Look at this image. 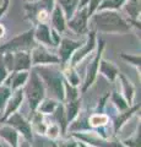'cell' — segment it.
<instances>
[{
  "instance_id": "cell-19",
  "label": "cell",
  "mask_w": 141,
  "mask_h": 147,
  "mask_svg": "<svg viewBox=\"0 0 141 147\" xmlns=\"http://www.w3.org/2000/svg\"><path fill=\"white\" fill-rule=\"evenodd\" d=\"M128 11L131 13L133 17H136L138 16V12H139V5L136 3V0H131V3L128 5Z\"/></svg>"
},
{
  "instance_id": "cell-5",
  "label": "cell",
  "mask_w": 141,
  "mask_h": 147,
  "mask_svg": "<svg viewBox=\"0 0 141 147\" xmlns=\"http://www.w3.org/2000/svg\"><path fill=\"white\" fill-rule=\"evenodd\" d=\"M86 22H87V10H82L74 21L70 22V27L77 33H82L86 31Z\"/></svg>"
},
{
  "instance_id": "cell-32",
  "label": "cell",
  "mask_w": 141,
  "mask_h": 147,
  "mask_svg": "<svg viewBox=\"0 0 141 147\" xmlns=\"http://www.w3.org/2000/svg\"><path fill=\"white\" fill-rule=\"evenodd\" d=\"M21 147H28V146H27V144H24V145H22Z\"/></svg>"
},
{
  "instance_id": "cell-10",
  "label": "cell",
  "mask_w": 141,
  "mask_h": 147,
  "mask_svg": "<svg viewBox=\"0 0 141 147\" xmlns=\"http://www.w3.org/2000/svg\"><path fill=\"white\" fill-rule=\"evenodd\" d=\"M99 57H101V50L97 55V58L93 60V63L91 64V66L88 67V74H87V80H86V85H85V88L91 85V82L93 81L94 79V75H96V71H97V67H98V63H99Z\"/></svg>"
},
{
  "instance_id": "cell-12",
  "label": "cell",
  "mask_w": 141,
  "mask_h": 147,
  "mask_svg": "<svg viewBox=\"0 0 141 147\" xmlns=\"http://www.w3.org/2000/svg\"><path fill=\"white\" fill-rule=\"evenodd\" d=\"M0 135L5 137V139H6L9 142H10L12 146H16L17 135H16V132L13 131V130H11L10 127H7V126H5V127H0Z\"/></svg>"
},
{
  "instance_id": "cell-22",
  "label": "cell",
  "mask_w": 141,
  "mask_h": 147,
  "mask_svg": "<svg viewBox=\"0 0 141 147\" xmlns=\"http://www.w3.org/2000/svg\"><path fill=\"white\" fill-rule=\"evenodd\" d=\"M107 121V118L104 115H94L91 118V123L93 124V125H99V124H104Z\"/></svg>"
},
{
  "instance_id": "cell-15",
  "label": "cell",
  "mask_w": 141,
  "mask_h": 147,
  "mask_svg": "<svg viewBox=\"0 0 141 147\" xmlns=\"http://www.w3.org/2000/svg\"><path fill=\"white\" fill-rule=\"evenodd\" d=\"M102 72L106 74L109 79H114L115 74H117V69L112 65V64H108L107 61H102Z\"/></svg>"
},
{
  "instance_id": "cell-13",
  "label": "cell",
  "mask_w": 141,
  "mask_h": 147,
  "mask_svg": "<svg viewBox=\"0 0 141 147\" xmlns=\"http://www.w3.org/2000/svg\"><path fill=\"white\" fill-rule=\"evenodd\" d=\"M93 44H94V34L91 33V34H90V40H88V43L86 44V47H85L82 50H79V52H77V54L75 55V58H74V60H72V61L76 63L77 60H80V59L82 58L85 54H87L90 50L93 48Z\"/></svg>"
},
{
  "instance_id": "cell-23",
  "label": "cell",
  "mask_w": 141,
  "mask_h": 147,
  "mask_svg": "<svg viewBox=\"0 0 141 147\" xmlns=\"http://www.w3.org/2000/svg\"><path fill=\"white\" fill-rule=\"evenodd\" d=\"M77 108H79V103L77 102H71L69 104V114H67V115H69V119L74 118V115L77 112Z\"/></svg>"
},
{
  "instance_id": "cell-31",
  "label": "cell",
  "mask_w": 141,
  "mask_h": 147,
  "mask_svg": "<svg viewBox=\"0 0 141 147\" xmlns=\"http://www.w3.org/2000/svg\"><path fill=\"white\" fill-rule=\"evenodd\" d=\"M90 0H81V4H80V6H85L86 5V3H88Z\"/></svg>"
},
{
  "instance_id": "cell-8",
  "label": "cell",
  "mask_w": 141,
  "mask_h": 147,
  "mask_svg": "<svg viewBox=\"0 0 141 147\" xmlns=\"http://www.w3.org/2000/svg\"><path fill=\"white\" fill-rule=\"evenodd\" d=\"M33 61L36 64L38 63H57L58 59L55 57H52L51 54H48L47 52H44L43 49H36L33 53Z\"/></svg>"
},
{
  "instance_id": "cell-26",
  "label": "cell",
  "mask_w": 141,
  "mask_h": 147,
  "mask_svg": "<svg viewBox=\"0 0 141 147\" xmlns=\"http://www.w3.org/2000/svg\"><path fill=\"white\" fill-rule=\"evenodd\" d=\"M54 102H45V104L42 107V110L43 112H51V110L54 108Z\"/></svg>"
},
{
  "instance_id": "cell-24",
  "label": "cell",
  "mask_w": 141,
  "mask_h": 147,
  "mask_svg": "<svg viewBox=\"0 0 141 147\" xmlns=\"http://www.w3.org/2000/svg\"><path fill=\"white\" fill-rule=\"evenodd\" d=\"M6 76V70H5V66H4V61L1 57H0V82H1Z\"/></svg>"
},
{
  "instance_id": "cell-28",
  "label": "cell",
  "mask_w": 141,
  "mask_h": 147,
  "mask_svg": "<svg viewBox=\"0 0 141 147\" xmlns=\"http://www.w3.org/2000/svg\"><path fill=\"white\" fill-rule=\"evenodd\" d=\"M114 99L117 100V104H118V105H119V107H120L121 109H124V108H126V104H125V103H124V102H123V100L120 99V97H119V98H118V96H117V94L114 96Z\"/></svg>"
},
{
  "instance_id": "cell-18",
  "label": "cell",
  "mask_w": 141,
  "mask_h": 147,
  "mask_svg": "<svg viewBox=\"0 0 141 147\" xmlns=\"http://www.w3.org/2000/svg\"><path fill=\"white\" fill-rule=\"evenodd\" d=\"M124 1L125 0H106L101 5V7H119Z\"/></svg>"
},
{
  "instance_id": "cell-2",
  "label": "cell",
  "mask_w": 141,
  "mask_h": 147,
  "mask_svg": "<svg viewBox=\"0 0 141 147\" xmlns=\"http://www.w3.org/2000/svg\"><path fill=\"white\" fill-rule=\"evenodd\" d=\"M26 92H27V96H28L31 108L34 109L37 107V104L39 103V100L43 97V86L40 84V81L37 77V74L36 72H32V75H31V80L26 88Z\"/></svg>"
},
{
  "instance_id": "cell-14",
  "label": "cell",
  "mask_w": 141,
  "mask_h": 147,
  "mask_svg": "<svg viewBox=\"0 0 141 147\" xmlns=\"http://www.w3.org/2000/svg\"><path fill=\"white\" fill-rule=\"evenodd\" d=\"M53 25L57 27L59 31H63L64 30V17L61 15V11H60V7H55L53 13Z\"/></svg>"
},
{
  "instance_id": "cell-20",
  "label": "cell",
  "mask_w": 141,
  "mask_h": 147,
  "mask_svg": "<svg viewBox=\"0 0 141 147\" xmlns=\"http://www.w3.org/2000/svg\"><path fill=\"white\" fill-rule=\"evenodd\" d=\"M9 94H10L9 88H6V87H1V88H0V108H1L3 104L5 103V100L9 97Z\"/></svg>"
},
{
  "instance_id": "cell-16",
  "label": "cell",
  "mask_w": 141,
  "mask_h": 147,
  "mask_svg": "<svg viewBox=\"0 0 141 147\" xmlns=\"http://www.w3.org/2000/svg\"><path fill=\"white\" fill-rule=\"evenodd\" d=\"M21 99H22V92H17V94L15 96V98H13L10 102V104H9V107L6 109V115H9L11 112L15 110V108L21 103Z\"/></svg>"
},
{
  "instance_id": "cell-9",
  "label": "cell",
  "mask_w": 141,
  "mask_h": 147,
  "mask_svg": "<svg viewBox=\"0 0 141 147\" xmlns=\"http://www.w3.org/2000/svg\"><path fill=\"white\" fill-rule=\"evenodd\" d=\"M13 67L16 70H21V69H28L30 66V57L26 53H17L15 57V61H13Z\"/></svg>"
},
{
  "instance_id": "cell-25",
  "label": "cell",
  "mask_w": 141,
  "mask_h": 147,
  "mask_svg": "<svg viewBox=\"0 0 141 147\" xmlns=\"http://www.w3.org/2000/svg\"><path fill=\"white\" fill-rule=\"evenodd\" d=\"M5 64L9 69H12L13 67V59L11 57V54H7L6 58H5Z\"/></svg>"
},
{
  "instance_id": "cell-11",
  "label": "cell",
  "mask_w": 141,
  "mask_h": 147,
  "mask_svg": "<svg viewBox=\"0 0 141 147\" xmlns=\"http://www.w3.org/2000/svg\"><path fill=\"white\" fill-rule=\"evenodd\" d=\"M36 37L40 40V42H44V43H48V44H52V40H51V34H49V30L47 26L44 25H40L37 32H36Z\"/></svg>"
},
{
  "instance_id": "cell-3",
  "label": "cell",
  "mask_w": 141,
  "mask_h": 147,
  "mask_svg": "<svg viewBox=\"0 0 141 147\" xmlns=\"http://www.w3.org/2000/svg\"><path fill=\"white\" fill-rule=\"evenodd\" d=\"M39 71L42 72V76L45 79V81L48 82L49 90H52V92L57 96L58 98H63L64 94H63V86H61V79L60 76L58 75V72L48 70V69H39Z\"/></svg>"
},
{
  "instance_id": "cell-27",
  "label": "cell",
  "mask_w": 141,
  "mask_h": 147,
  "mask_svg": "<svg viewBox=\"0 0 141 147\" xmlns=\"http://www.w3.org/2000/svg\"><path fill=\"white\" fill-rule=\"evenodd\" d=\"M123 57H124V59H126V60L134 63L135 65H140V58L139 57H126V55H123Z\"/></svg>"
},
{
  "instance_id": "cell-17",
  "label": "cell",
  "mask_w": 141,
  "mask_h": 147,
  "mask_svg": "<svg viewBox=\"0 0 141 147\" xmlns=\"http://www.w3.org/2000/svg\"><path fill=\"white\" fill-rule=\"evenodd\" d=\"M59 3H61V5L64 6L65 11L67 13V16H71L72 10H74V6L76 5V0H59Z\"/></svg>"
},
{
  "instance_id": "cell-33",
  "label": "cell",
  "mask_w": 141,
  "mask_h": 147,
  "mask_svg": "<svg viewBox=\"0 0 141 147\" xmlns=\"http://www.w3.org/2000/svg\"><path fill=\"white\" fill-rule=\"evenodd\" d=\"M7 1H9V0H5V5H4L5 7H6V5H7Z\"/></svg>"
},
{
  "instance_id": "cell-1",
  "label": "cell",
  "mask_w": 141,
  "mask_h": 147,
  "mask_svg": "<svg viewBox=\"0 0 141 147\" xmlns=\"http://www.w3.org/2000/svg\"><path fill=\"white\" fill-rule=\"evenodd\" d=\"M93 25L106 32H125L129 30L126 22L115 12H102L93 17Z\"/></svg>"
},
{
  "instance_id": "cell-6",
  "label": "cell",
  "mask_w": 141,
  "mask_h": 147,
  "mask_svg": "<svg viewBox=\"0 0 141 147\" xmlns=\"http://www.w3.org/2000/svg\"><path fill=\"white\" fill-rule=\"evenodd\" d=\"M80 45L81 44L79 42H72V40H70V39H64L63 40L61 47H60V55H61L63 60L65 61L66 59L70 57V54L74 52L77 47H80Z\"/></svg>"
},
{
  "instance_id": "cell-4",
  "label": "cell",
  "mask_w": 141,
  "mask_h": 147,
  "mask_svg": "<svg viewBox=\"0 0 141 147\" xmlns=\"http://www.w3.org/2000/svg\"><path fill=\"white\" fill-rule=\"evenodd\" d=\"M32 37H33V31H30L25 34H21L16 38H13L10 40L9 43L4 44L3 47H0V52L4 50H9V49H19L22 47H28L30 44H32Z\"/></svg>"
},
{
  "instance_id": "cell-29",
  "label": "cell",
  "mask_w": 141,
  "mask_h": 147,
  "mask_svg": "<svg viewBox=\"0 0 141 147\" xmlns=\"http://www.w3.org/2000/svg\"><path fill=\"white\" fill-rule=\"evenodd\" d=\"M57 131H58V129H57L55 126H53L52 129H49V135H51L52 137L57 136Z\"/></svg>"
},
{
  "instance_id": "cell-7",
  "label": "cell",
  "mask_w": 141,
  "mask_h": 147,
  "mask_svg": "<svg viewBox=\"0 0 141 147\" xmlns=\"http://www.w3.org/2000/svg\"><path fill=\"white\" fill-rule=\"evenodd\" d=\"M10 123L12 125H15L19 130H21V132H24V135L27 137V139H31V130H30V126L24 119H22L20 115H13L11 119H10Z\"/></svg>"
},
{
  "instance_id": "cell-21",
  "label": "cell",
  "mask_w": 141,
  "mask_h": 147,
  "mask_svg": "<svg viewBox=\"0 0 141 147\" xmlns=\"http://www.w3.org/2000/svg\"><path fill=\"white\" fill-rule=\"evenodd\" d=\"M26 77H27V74H25V72L16 75L15 80H13V87H17V86H20L21 84H24L25 80H26Z\"/></svg>"
},
{
  "instance_id": "cell-30",
  "label": "cell",
  "mask_w": 141,
  "mask_h": 147,
  "mask_svg": "<svg viewBox=\"0 0 141 147\" xmlns=\"http://www.w3.org/2000/svg\"><path fill=\"white\" fill-rule=\"evenodd\" d=\"M60 147H76V145H75V144H71V145H70V144H67V145L61 144V145H60Z\"/></svg>"
}]
</instances>
